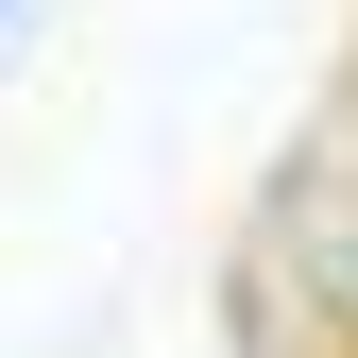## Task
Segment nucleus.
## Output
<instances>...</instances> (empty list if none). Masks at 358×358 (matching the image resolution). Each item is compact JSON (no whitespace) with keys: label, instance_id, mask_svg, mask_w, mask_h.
Returning a JSON list of instances; mask_svg holds the SVG:
<instances>
[{"label":"nucleus","instance_id":"nucleus-1","mask_svg":"<svg viewBox=\"0 0 358 358\" xmlns=\"http://www.w3.org/2000/svg\"><path fill=\"white\" fill-rule=\"evenodd\" d=\"M273 273L307 290V324L358 358V120H324V137L290 154V188H273Z\"/></svg>","mask_w":358,"mask_h":358},{"label":"nucleus","instance_id":"nucleus-2","mask_svg":"<svg viewBox=\"0 0 358 358\" xmlns=\"http://www.w3.org/2000/svg\"><path fill=\"white\" fill-rule=\"evenodd\" d=\"M0 17H17V0H0Z\"/></svg>","mask_w":358,"mask_h":358}]
</instances>
